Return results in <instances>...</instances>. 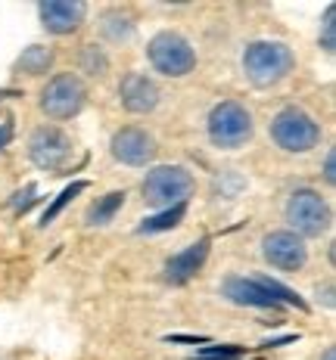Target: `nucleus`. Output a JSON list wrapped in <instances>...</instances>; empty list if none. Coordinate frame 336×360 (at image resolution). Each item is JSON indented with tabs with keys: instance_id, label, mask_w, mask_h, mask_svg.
I'll list each match as a JSON object with an SVG mask.
<instances>
[{
	"instance_id": "nucleus-1",
	"label": "nucleus",
	"mask_w": 336,
	"mask_h": 360,
	"mask_svg": "<svg viewBox=\"0 0 336 360\" xmlns=\"http://www.w3.org/2000/svg\"><path fill=\"white\" fill-rule=\"evenodd\" d=\"M296 56L283 41H256L243 50V75L256 87H274L293 72Z\"/></svg>"
},
{
	"instance_id": "nucleus-2",
	"label": "nucleus",
	"mask_w": 336,
	"mask_h": 360,
	"mask_svg": "<svg viewBox=\"0 0 336 360\" xmlns=\"http://www.w3.org/2000/svg\"><path fill=\"white\" fill-rule=\"evenodd\" d=\"M197 190V180L184 168V165H159L144 177V202L149 208H171V205H187V199Z\"/></svg>"
},
{
	"instance_id": "nucleus-3",
	"label": "nucleus",
	"mask_w": 336,
	"mask_h": 360,
	"mask_svg": "<svg viewBox=\"0 0 336 360\" xmlns=\"http://www.w3.org/2000/svg\"><path fill=\"white\" fill-rule=\"evenodd\" d=\"M147 59L166 78H184L197 69V50L178 32H159L147 44Z\"/></svg>"
},
{
	"instance_id": "nucleus-4",
	"label": "nucleus",
	"mask_w": 336,
	"mask_h": 360,
	"mask_svg": "<svg viewBox=\"0 0 336 360\" xmlns=\"http://www.w3.org/2000/svg\"><path fill=\"white\" fill-rule=\"evenodd\" d=\"M271 140L283 153H309L321 143V124L299 106H287L271 118Z\"/></svg>"
},
{
	"instance_id": "nucleus-5",
	"label": "nucleus",
	"mask_w": 336,
	"mask_h": 360,
	"mask_svg": "<svg viewBox=\"0 0 336 360\" xmlns=\"http://www.w3.org/2000/svg\"><path fill=\"white\" fill-rule=\"evenodd\" d=\"M206 127H209V140L218 149H240L252 137V131H256L249 109L234 100H221L218 106L209 112Z\"/></svg>"
},
{
	"instance_id": "nucleus-6",
	"label": "nucleus",
	"mask_w": 336,
	"mask_h": 360,
	"mask_svg": "<svg viewBox=\"0 0 336 360\" xmlns=\"http://www.w3.org/2000/svg\"><path fill=\"white\" fill-rule=\"evenodd\" d=\"M85 103H87V87L72 72L50 78L47 87L41 90V112L47 118H54V122H69L85 109Z\"/></svg>"
},
{
	"instance_id": "nucleus-7",
	"label": "nucleus",
	"mask_w": 336,
	"mask_h": 360,
	"mask_svg": "<svg viewBox=\"0 0 336 360\" xmlns=\"http://www.w3.org/2000/svg\"><path fill=\"white\" fill-rule=\"evenodd\" d=\"M287 221L296 236H321L330 227V205L318 190L302 186L287 202Z\"/></svg>"
},
{
	"instance_id": "nucleus-8",
	"label": "nucleus",
	"mask_w": 336,
	"mask_h": 360,
	"mask_svg": "<svg viewBox=\"0 0 336 360\" xmlns=\"http://www.w3.org/2000/svg\"><path fill=\"white\" fill-rule=\"evenodd\" d=\"M72 153H75L72 137L54 124L37 127L32 134V140H28V159L41 171H63L66 165H69Z\"/></svg>"
},
{
	"instance_id": "nucleus-9",
	"label": "nucleus",
	"mask_w": 336,
	"mask_h": 360,
	"mask_svg": "<svg viewBox=\"0 0 336 360\" xmlns=\"http://www.w3.org/2000/svg\"><path fill=\"white\" fill-rule=\"evenodd\" d=\"M261 255L271 267L287 270V274H296L309 264V245H305L302 236H296L293 230H274L261 239Z\"/></svg>"
},
{
	"instance_id": "nucleus-10",
	"label": "nucleus",
	"mask_w": 336,
	"mask_h": 360,
	"mask_svg": "<svg viewBox=\"0 0 336 360\" xmlns=\"http://www.w3.org/2000/svg\"><path fill=\"white\" fill-rule=\"evenodd\" d=\"M112 155H116L122 165H131V168H140V165L153 162L156 155V140L149 137L140 127H122V131L112 137Z\"/></svg>"
},
{
	"instance_id": "nucleus-11",
	"label": "nucleus",
	"mask_w": 336,
	"mask_h": 360,
	"mask_svg": "<svg viewBox=\"0 0 336 360\" xmlns=\"http://www.w3.org/2000/svg\"><path fill=\"white\" fill-rule=\"evenodd\" d=\"M118 96H122V106L128 112H134V115H147V112H153L156 106H159L162 90H159V84H156L153 78H147V75L128 72L122 78Z\"/></svg>"
},
{
	"instance_id": "nucleus-12",
	"label": "nucleus",
	"mask_w": 336,
	"mask_h": 360,
	"mask_svg": "<svg viewBox=\"0 0 336 360\" xmlns=\"http://www.w3.org/2000/svg\"><path fill=\"white\" fill-rule=\"evenodd\" d=\"M37 13H41V22L50 34H72L85 22L87 6L78 4V0H47V4H41Z\"/></svg>"
},
{
	"instance_id": "nucleus-13",
	"label": "nucleus",
	"mask_w": 336,
	"mask_h": 360,
	"mask_svg": "<svg viewBox=\"0 0 336 360\" xmlns=\"http://www.w3.org/2000/svg\"><path fill=\"white\" fill-rule=\"evenodd\" d=\"M221 289H224V298H230L234 304L259 307V311H280V304L268 295V289L261 286L256 276H228Z\"/></svg>"
},
{
	"instance_id": "nucleus-14",
	"label": "nucleus",
	"mask_w": 336,
	"mask_h": 360,
	"mask_svg": "<svg viewBox=\"0 0 336 360\" xmlns=\"http://www.w3.org/2000/svg\"><path fill=\"white\" fill-rule=\"evenodd\" d=\"M209 245H212V239H199V243L187 245L184 252H178L175 258H168L166 264V280L171 283V286H184L187 280H193V276L199 274V267L206 264L209 258Z\"/></svg>"
},
{
	"instance_id": "nucleus-15",
	"label": "nucleus",
	"mask_w": 336,
	"mask_h": 360,
	"mask_svg": "<svg viewBox=\"0 0 336 360\" xmlns=\"http://www.w3.org/2000/svg\"><path fill=\"white\" fill-rule=\"evenodd\" d=\"M125 193L122 190H116V193H106L103 199H97L91 208H87V214H85V224H91V227H106V224L112 221V217L118 214V208L125 205Z\"/></svg>"
},
{
	"instance_id": "nucleus-16",
	"label": "nucleus",
	"mask_w": 336,
	"mask_h": 360,
	"mask_svg": "<svg viewBox=\"0 0 336 360\" xmlns=\"http://www.w3.org/2000/svg\"><path fill=\"white\" fill-rule=\"evenodd\" d=\"M50 65H54V50L44 47V44H35V47L22 50V56L16 59V69L22 75H47Z\"/></svg>"
},
{
	"instance_id": "nucleus-17",
	"label": "nucleus",
	"mask_w": 336,
	"mask_h": 360,
	"mask_svg": "<svg viewBox=\"0 0 336 360\" xmlns=\"http://www.w3.org/2000/svg\"><path fill=\"white\" fill-rule=\"evenodd\" d=\"M184 214H187V205H171V208H166V212H159V214L147 217V221H140L137 233L147 236V233H166V230H175L178 224L184 221Z\"/></svg>"
},
{
	"instance_id": "nucleus-18",
	"label": "nucleus",
	"mask_w": 336,
	"mask_h": 360,
	"mask_svg": "<svg viewBox=\"0 0 336 360\" xmlns=\"http://www.w3.org/2000/svg\"><path fill=\"white\" fill-rule=\"evenodd\" d=\"M256 280L268 289V295H271L278 304H290V307H296V311H302V314H305V311H311V304L305 302V298L299 295V292H293L290 286H283L280 280H271V276H256Z\"/></svg>"
},
{
	"instance_id": "nucleus-19",
	"label": "nucleus",
	"mask_w": 336,
	"mask_h": 360,
	"mask_svg": "<svg viewBox=\"0 0 336 360\" xmlns=\"http://www.w3.org/2000/svg\"><path fill=\"white\" fill-rule=\"evenodd\" d=\"M85 190H87V180H75V184H69V186H66V190L59 193V196H56L54 202H50L47 208H44V214H41V227H47V224H54L56 217L63 214V208L69 205L72 199H78V196H81V193H85Z\"/></svg>"
},
{
	"instance_id": "nucleus-20",
	"label": "nucleus",
	"mask_w": 336,
	"mask_h": 360,
	"mask_svg": "<svg viewBox=\"0 0 336 360\" xmlns=\"http://www.w3.org/2000/svg\"><path fill=\"white\" fill-rule=\"evenodd\" d=\"M103 34H106L109 41H116V44L128 41V37L134 34L131 16H128V13H122V10H109L106 16H103Z\"/></svg>"
},
{
	"instance_id": "nucleus-21",
	"label": "nucleus",
	"mask_w": 336,
	"mask_h": 360,
	"mask_svg": "<svg viewBox=\"0 0 336 360\" xmlns=\"http://www.w3.org/2000/svg\"><path fill=\"white\" fill-rule=\"evenodd\" d=\"M243 345H218V342H209L206 348H199L197 354H190V360H240L246 357Z\"/></svg>"
},
{
	"instance_id": "nucleus-22",
	"label": "nucleus",
	"mask_w": 336,
	"mask_h": 360,
	"mask_svg": "<svg viewBox=\"0 0 336 360\" xmlns=\"http://www.w3.org/2000/svg\"><path fill=\"white\" fill-rule=\"evenodd\" d=\"M81 69H85L87 75H97V78H103V75L109 72V56L103 53L100 47L87 44V47H81Z\"/></svg>"
},
{
	"instance_id": "nucleus-23",
	"label": "nucleus",
	"mask_w": 336,
	"mask_h": 360,
	"mask_svg": "<svg viewBox=\"0 0 336 360\" xmlns=\"http://www.w3.org/2000/svg\"><path fill=\"white\" fill-rule=\"evenodd\" d=\"M321 47L327 53H336V6L330 4L324 13V25H321Z\"/></svg>"
},
{
	"instance_id": "nucleus-24",
	"label": "nucleus",
	"mask_w": 336,
	"mask_h": 360,
	"mask_svg": "<svg viewBox=\"0 0 336 360\" xmlns=\"http://www.w3.org/2000/svg\"><path fill=\"white\" fill-rule=\"evenodd\" d=\"M166 342H171V345H209V335H184V333H175V335H166Z\"/></svg>"
},
{
	"instance_id": "nucleus-25",
	"label": "nucleus",
	"mask_w": 336,
	"mask_h": 360,
	"mask_svg": "<svg viewBox=\"0 0 336 360\" xmlns=\"http://www.w3.org/2000/svg\"><path fill=\"white\" fill-rule=\"evenodd\" d=\"M293 342H299V335L296 333H287V335H278V339H265L259 348H280V345H293Z\"/></svg>"
},
{
	"instance_id": "nucleus-26",
	"label": "nucleus",
	"mask_w": 336,
	"mask_h": 360,
	"mask_svg": "<svg viewBox=\"0 0 336 360\" xmlns=\"http://www.w3.org/2000/svg\"><path fill=\"white\" fill-rule=\"evenodd\" d=\"M10 140H13V122H6V124H0V149L10 146Z\"/></svg>"
},
{
	"instance_id": "nucleus-27",
	"label": "nucleus",
	"mask_w": 336,
	"mask_h": 360,
	"mask_svg": "<svg viewBox=\"0 0 336 360\" xmlns=\"http://www.w3.org/2000/svg\"><path fill=\"white\" fill-rule=\"evenodd\" d=\"M324 180L327 184H333L336 174H333V153H327V159H324Z\"/></svg>"
},
{
	"instance_id": "nucleus-28",
	"label": "nucleus",
	"mask_w": 336,
	"mask_h": 360,
	"mask_svg": "<svg viewBox=\"0 0 336 360\" xmlns=\"http://www.w3.org/2000/svg\"><path fill=\"white\" fill-rule=\"evenodd\" d=\"M324 360H336V348H327L324 351Z\"/></svg>"
}]
</instances>
